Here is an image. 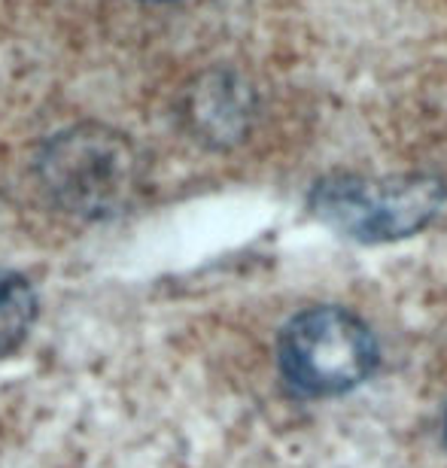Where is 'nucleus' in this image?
Wrapping results in <instances>:
<instances>
[{"mask_svg":"<svg viewBox=\"0 0 447 468\" xmlns=\"http://www.w3.org/2000/svg\"><path fill=\"white\" fill-rule=\"evenodd\" d=\"M37 180L68 217L101 222L132 204L141 183V158L122 131L80 122L40 146Z\"/></svg>","mask_w":447,"mask_h":468,"instance_id":"obj_1","label":"nucleus"},{"mask_svg":"<svg viewBox=\"0 0 447 468\" xmlns=\"http://www.w3.org/2000/svg\"><path fill=\"white\" fill-rule=\"evenodd\" d=\"M444 201L447 183L435 174H329L314 183L307 210L350 240L387 243L430 226Z\"/></svg>","mask_w":447,"mask_h":468,"instance_id":"obj_2","label":"nucleus"},{"mask_svg":"<svg viewBox=\"0 0 447 468\" xmlns=\"http://www.w3.org/2000/svg\"><path fill=\"white\" fill-rule=\"evenodd\" d=\"M277 365L298 396H344L378 368V341L357 314L320 304L283 325Z\"/></svg>","mask_w":447,"mask_h":468,"instance_id":"obj_3","label":"nucleus"},{"mask_svg":"<svg viewBox=\"0 0 447 468\" xmlns=\"http://www.w3.org/2000/svg\"><path fill=\"white\" fill-rule=\"evenodd\" d=\"M183 116L210 146H231L247 134L253 119V91L238 73L213 70L195 82L186 95Z\"/></svg>","mask_w":447,"mask_h":468,"instance_id":"obj_4","label":"nucleus"},{"mask_svg":"<svg viewBox=\"0 0 447 468\" xmlns=\"http://www.w3.org/2000/svg\"><path fill=\"white\" fill-rule=\"evenodd\" d=\"M37 314H40V298L31 280L0 265V359L22 350Z\"/></svg>","mask_w":447,"mask_h":468,"instance_id":"obj_5","label":"nucleus"},{"mask_svg":"<svg viewBox=\"0 0 447 468\" xmlns=\"http://www.w3.org/2000/svg\"><path fill=\"white\" fill-rule=\"evenodd\" d=\"M149 4H174V0H149Z\"/></svg>","mask_w":447,"mask_h":468,"instance_id":"obj_6","label":"nucleus"},{"mask_svg":"<svg viewBox=\"0 0 447 468\" xmlns=\"http://www.w3.org/2000/svg\"><path fill=\"white\" fill-rule=\"evenodd\" d=\"M444 441H447V414H444Z\"/></svg>","mask_w":447,"mask_h":468,"instance_id":"obj_7","label":"nucleus"}]
</instances>
